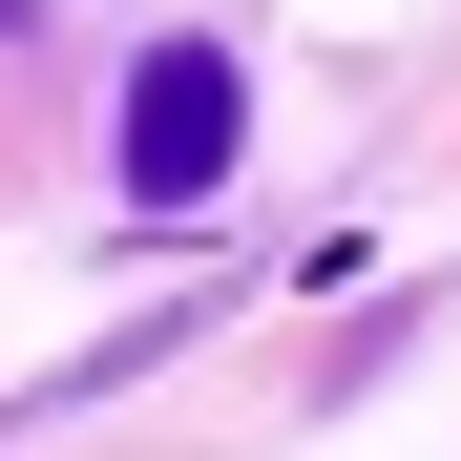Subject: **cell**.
<instances>
[{
    "mask_svg": "<svg viewBox=\"0 0 461 461\" xmlns=\"http://www.w3.org/2000/svg\"><path fill=\"white\" fill-rule=\"evenodd\" d=\"M230 147H252V85H230V42H147L126 63V189L147 210H210Z\"/></svg>",
    "mask_w": 461,
    "mask_h": 461,
    "instance_id": "6da1fadb",
    "label": "cell"
},
{
    "mask_svg": "<svg viewBox=\"0 0 461 461\" xmlns=\"http://www.w3.org/2000/svg\"><path fill=\"white\" fill-rule=\"evenodd\" d=\"M0 22H42V0H0Z\"/></svg>",
    "mask_w": 461,
    "mask_h": 461,
    "instance_id": "7a4b0ae2",
    "label": "cell"
}]
</instances>
